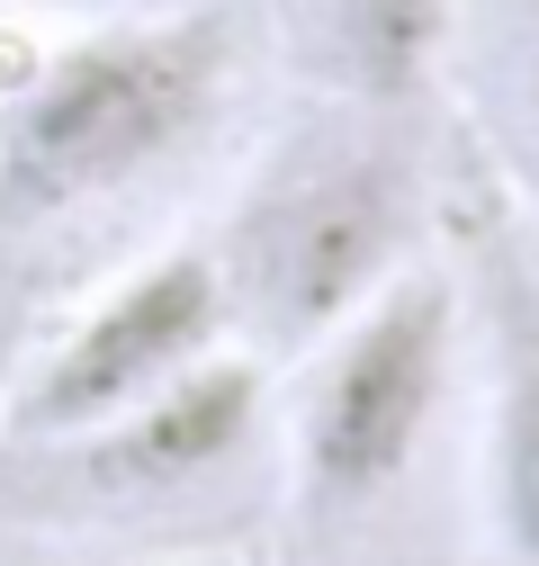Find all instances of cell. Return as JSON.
Masks as SVG:
<instances>
[{
    "instance_id": "6da1fadb",
    "label": "cell",
    "mask_w": 539,
    "mask_h": 566,
    "mask_svg": "<svg viewBox=\"0 0 539 566\" xmlns=\"http://www.w3.org/2000/svg\"><path fill=\"white\" fill-rule=\"evenodd\" d=\"M414 108L315 99L261 145L208 234L234 342L252 360H297L360 315L395 270L441 243V189L423 171Z\"/></svg>"
},
{
    "instance_id": "7a4b0ae2",
    "label": "cell",
    "mask_w": 539,
    "mask_h": 566,
    "mask_svg": "<svg viewBox=\"0 0 539 566\" xmlns=\"http://www.w3.org/2000/svg\"><path fill=\"white\" fill-rule=\"evenodd\" d=\"M234 10H135L28 45L0 73V234L145 189L225 117Z\"/></svg>"
},
{
    "instance_id": "3957f363",
    "label": "cell",
    "mask_w": 539,
    "mask_h": 566,
    "mask_svg": "<svg viewBox=\"0 0 539 566\" xmlns=\"http://www.w3.org/2000/svg\"><path fill=\"white\" fill-rule=\"evenodd\" d=\"M467 360V297L450 252L395 270L387 289L342 315L315 350H297L288 387V504L306 531L369 522L423 468L450 387Z\"/></svg>"
},
{
    "instance_id": "277c9868",
    "label": "cell",
    "mask_w": 539,
    "mask_h": 566,
    "mask_svg": "<svg viewBox=\"0 0 539 566\" xmlns=\"http://www.w3.org/2000/svg\"><path fill=\"white\" fill-rule=\"evenodd\" d=\"M216 350H243V342H234L208 243H162L135 270H117L19 369V387L0 396V450L82 441L99 422L154 405L162 387H180L189 369H208Z\"/></svg>"
},
{
    "instance_id": "5b68a950",
    "label": "cell",
    "mask_w": 539,
    "mask_h": 566,
    "mask_svg": "<svg viewBox=\"0 0 539 566\" xmlns=\"http://www.w3.org/2000/svg\"><path fill=\"white\" fill-rule=\"evenodd\" d=\"M441 243L486 378V522L504 566H539V226L467 163L441 189Z\"/></svg>"
},
{
    "instance_id": "8992f818",
    "label": "cell",
    "mask_w": 539,
    "mask_h": 566,
    "mask_svg": "<svg viewBox=\"0 0 539 566\" xmlns=\"http://www.w3.org/2000/svg\"><path fill=\"white\" fill-rule=\"evenodd\" d=\"M261 405H270L261 360L252 350H216L208 369H189L154 405L99 422V432H82V441L19 450V459H45V476L91 494V504H171V494L225 476L261 441Z\"/></svg>"
},
{
    "instance_id": "52a82bcc",
    "label": "cell",
    "mask_w": 539,
    "mask_h": 566,
    "mask_svg": "<svg viewBox=\"0 0 539 566\" xmlns=\"http://www.w3.org/2000/svg\"><path fill=\"white\" fill-rule=\"evenodd\" d=\"M441 91L458 99L467 163L539 226V0H450Z\"/></svg>"
},
{
    "instance_id": "ba28073f",
    "label": "cell",
    "mask_w": 539,
    "mask_h": 566,
    "mask_svg": "<svg viewBox=\"0 0 539 566\" xmlns=\"http://www.w3.org/2000/svg\"><path fill=\"white\" fill-rule=\"evenodd\" d=\"M450 0H306V63L324 99L423 108L441 91Z\"/></svg>"
}]
</instances>
